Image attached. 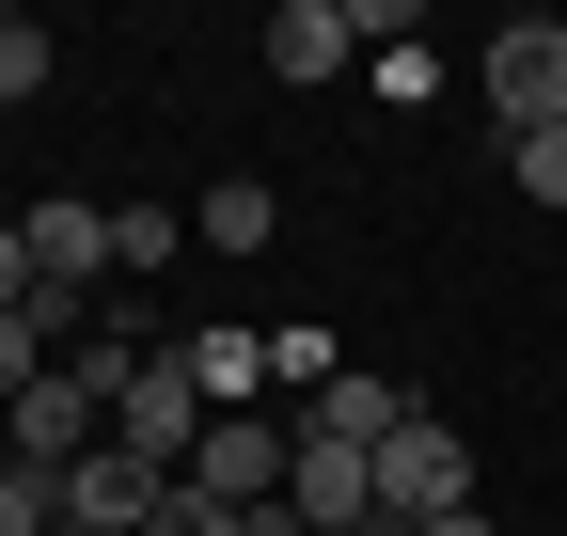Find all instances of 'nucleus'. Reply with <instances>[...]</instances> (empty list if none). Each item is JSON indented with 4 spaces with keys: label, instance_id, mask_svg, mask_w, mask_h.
<instances>
[{
    "label": "nucleus",
    "instance_id": "9",
    "mask_svg": "<svg viewBox=\"0 0 567 536\" xmlns=\"http://www.w3.org/2000/svg\"><path fill=\"white\" fill-rule=\"evenodd\" d=\"M189 394H205V411H252V394H268V348H252V331H189Z\"/></svg>",
    "mask_w": 567,
    "mask_h": 536
},
{
    "label": "nucleus",
    "instance_id": "11",
    "mask_svg": "<svg viewBox=\"0 0 567 536\" xmlns=\"http://www.w3.org/2000/svg\"><path fill=\"white\" fill-rule=\"evenodd\" d=\"M142 363H158V348H142V331H126V316H95V331H80V348H63V379H80V394H95V411H126V379H142Z\"/></svg>",
    "mask_w": 567,
    "mask_h": 536
},
{
    "label": "nucleus",
    "instance_id": "2",
    "mask_svg": "<svg viewBox=\"0 0 567 536\" xmlns=\"http://www.w3.org/2000/svg\"><path fill=\"white\" fill-rule=\"evenodd\" d=\"M473 80H488V126H505V143L520 126H567V17H505Z\"/></svg>",
    "mask_w": 567,
    "mask_h": 536
},
{
    "label": "nucleus",
    "instance_id": "12",
    "mask_svg": "<svg viewBox=\"0 0 567 536\" xmlns=\"http://www.w3.org/2000/svg\"><path fill=\"white\" fill-rule=\"evenodd\" d=\"M48 63H63V48H48V17H0V111L48 95Z\"/></svg>",
    "mask_w": 567,
    "mask_h": 536
},
{
    "label": "nucleus",
    "instance_id": "13",
    "mask_svg": "<svg viewBox=\"0 0 567 536\" xmlns=\"http://www.w3.org/2000/svg\"><path fill=\"white\" fill-rule=\"evenodd\" d=\"M174 237H189L174 206H111V268H174Z\"/></svg>",
    "mask_w": 567,
    "mask_h": 536
},
{
    "label": "nucleus",
    "instance_id": "1",
    "mask_svg": "<svg viewBox=\"0 0 567 536\" xmlns=\"http://www.w3.org/2000/svg\"><path fill=\"white\" fill-rule=\"evenodd\" d=\"M17 237H32V285H48L32 316L63 331V348H80V331L111 316V300H95V268H111V206H95V189H48V206H32Z\"/></svg>",
    "mask_w": 567,
    "mask_h": 536
},
{
    "label": "nucleus",
    "instance_id": "4",
    "mask_svg": "<svg viewBox=\"0 0 567 536\" xmlns=\"http://www.w3.org/2000/svg\"><path fill=\"white\" fill-rule=\"evenodd\" d=\"M205 426H221V411L189 394V363H174V348L142 363V379H126V411H111V442H126V457H158V474H189V457H205Z\"/></svg>",
    "mask_w": 567,
    "mask_h": 536
},
{
    "label": "nucleus",
    "instance_id": "14",
    "mask_svg": "<svg viewBox=\"0 0 567 536\" xmlns=\"http://www.w3.org/2000/svg\"><path fill=\"white\" fill-rule=\"evenodd\" d=\"M505 174L536 189V206H567V126H520V143H505Z\"/></svg>",
    "mask_w": 567,
    "mask_h": 536
},
{
    "label": "nucleus",
    "instance_id": "7",
    "mask_svg": "<svg viewBox=\"0 0 567 536\" xmlns=\"http://www.w3.org/2000/svg\"><path fill=\"white\" fill-rule=\"evenodd\" d=\"M347 48H363L347 0H284V17H268V80H347Z\"/></svg>",
    "mask_w": 567,
    "mask_h": 536
},
{
    "label": "nucleus",
    "instance_id": "17",
    "mask_svg": "<svg viewBox=\"0 0 567 536\" xmlns=\"http://www.w3.org/2000/svg\"><path fill=\"white\" fill-rule=\"evenodd\" d=\"M347 536H394V520H347Z\"/></svg>",
    "mask_w": 567,
    "mask_h": 536
},
{
    "label": "nucleus",
    "instance_id": "8",
    "mask_svg": "<svg viewBox=\"0 0 567 536\" xmlns=\"http://www.w3.org/2000/svg\"><path fill=\"white\" fill-rule=\"evenodd\" d=\"M189 237H205V252H268V237H284V189H268V174H221V189L189 206Z\"/></svg>",
    "mask_w": 567,
    "mask_h": 536
},
{
    "label": "nucleus",
    "instance_id": "10",
    "mask_svg": "<svg viewBox=\"0 0 567 536\" xmlns=\"http://www.w3.org/2000/svg\"><path fill=\"white\" fill-rule=\"evenodd\" d=\"M300 426H331V442H363V457H379V442L410 426V379H331V394H316Z\"/></svg>",
    "mask_w": 567,
    "mask_h": 536
},
{
    "label": "nucleus",
    "instance_id": "16",
    "mask_svg": "<svg viewBox=\"0 0 567 536\" xmlns=\"http://www.w3.org/2000/svg\"><path fill=\"white\" fill-rule=\"evenodd\" d=\"M410 536H488V505H457V520H410Z\"/></svg>",
    "mask_w": 567,
    "mask_h": 536
},
{
    "label": "nucleus",
    "instance_id": "18",
    "mask_svg": "<svg viewBox=\"0 0 567 536\" xmlns=\"http://www.w3.org/2000/svg\"><path fill=\"white\" fill-rule=\"evenodd\" d=\"M63 536H95V520H63Z\"/></svg>",
    "mask_w": 567,
    "mask_h": 536
},
{
    "label": "nucleus",
    "instance_id": "6",
    "mask_svg": "<svg viewBox=\"0 0 567 536\" xmlns=\"http://www.w3.org/2000/svg\"><path fill=\"white\" fill-rule=\"evenodd\" d=\"M158 505H174V474H158V457H126V442H95L80 474H63V520H95V536H142Z\"/></svg>",
    "mask_w": 567,
    "mask_h": 536
},
{
    "label": "nucleus",
    "instance_id": "15",
    "mask_svg": "<svg viewBox=\"0 0 567 536\" xmlns=\"http://www.w3.org/2000/svg\"><path fill=\"white\" fill-rule=\"evenodd\" d=\"M142 536H237V505H205V489H174L158 520H142Z\"/></svg>",
    "mask_w": 567,
    "mask_h": 536
},
{
    "label": "nucleus",
    "instance_id": "5",
    "mask_svg": "<svg viewBox=\"0 0 567 536\" xmlns=\"http://www.w3.org/2000/svg\"><path fill=\"white\" fill-rule=\"evenodd\" d=\"M284 457H300V426H268V411H221L205 426V457L174 489H205V505H284Z\"/></svg>",
    "mask_w": 567,
    "mask_h": 536
},
{
    "label": "nucleus",
    "instance_id": "3",
    "mask_svg": "<svg viewBox=\"0 0 567 536\" xmlns=\"http://www.w3.org/2000/svg\"><path fill=\"white\" fill-rule=\"evenodd\" d=\"M457 505H473V457H457V426H425V411H410V426L379 442V520L410 536V520H457Z\"/></svg>",
    "mask_w": 567,
    "mask_h": 536
}]
</instances>
